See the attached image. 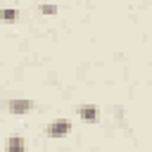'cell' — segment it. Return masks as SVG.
I'll list each match as a JSON object with an SVG mask.
<instances>
[{"mask_svg": "<svg viewBox=\"0 0 152 152\" xmlns=\"http://www.w3.org/2000/svg\"><path fill=\"white\" fill-rule=\"evenodd\" d=\"M31 107H33V100H26V97H21V100H17V97H14V100H10V102H7V109H10L12 114H17V116H24Z\"/></svg>", "mask_w": 152, "mask_h": 152, "instance_id": "2", "label": "cell"}, {"mask_svg": "<svg viewBox=\"0 0 152 152\" xmlns=\"http://www.w3.org/2000/svg\"><path fill=\"white\" fill-rule=\"evenodd\" d=\"M5 152H26V142H24V138H21V135H12V138H7Z\"/></svg>", "mask_w": 152, "mask_h": 152, "instance_id": "4", "label": "cell"}, {"mask_svg": "<svg viewBox=\"0 0 152 152\" xmlns=\"http://www.w3.org/2000/svg\"><path fill=\"white\" fill-rule=\"evenodd\" d=\"M78 116H81L83 121H88V124H95V121L100 119V107H95V104H81Z\"/></svg>", "mask_w": 152, "mask_h": 152, "instance_id": "3", "label": "cell"}, {"mask_svg": "<svg viewBox=\"0 0 152 152\" xmlns=\"http://www.w3.org/2000/svg\"><path fill=\"white\" fill-rule=\"evenodd\" d=\"M0 19H2V21H7V24H12V21L17 19V10H12V7L0 10Z\"/></svg>", "mask_w": 152, "mask_h": 152, "instance_id": "5", "label": "cell"}, {"mask_svg": "<svg viewBox=\"0 0 152 152\" xmlns=\"http://www.w3.org/2000/svg\"><path fill=\"white\" fill-rule=\"evenodd\" d=\"M69 131H71L69 119H55V121H50V124H48V128H45L48 138H64Z\"/></svg>", "mask_w": 152, "mask_h": 152, "instance_id": "1", "label": "cell"}, {"mask_svg": "<svg viewBox=\"0 0 152 152\" xmlns=\"http://www.w3.org/2000/svg\"><path fill=\"white\" fill-rule=\"evenodd\" d=\"M40 10H43V12H45V14H52V12H55V10H57V7H52V5H43V7H40Z\"/></svg>", "mask_w": 152, "mask_h": 152, "instance_id": "6", "label": "cell"}]
</instances>
